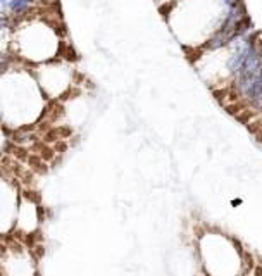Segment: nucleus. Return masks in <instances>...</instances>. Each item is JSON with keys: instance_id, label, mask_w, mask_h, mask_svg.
<instances>
[{"instance_id": "7ed1b4c3", "label": "nucleus", "mask_w": 262, "mask_h": 276, "mask_svg": "<svg viewBox=\"0 0 262 276\" xmlns=\"http://www.w3.org/2000/svg\"><path fill=\"white\" fill-rule=\"evenodd\" d=\"M223 2L226 4L228 7H231V6H234V4H238V2H242V0H223Z\"/></svg>"}, {"instance_id": "20e7f679", "label": "nucleus", "mask_w": 262, "mask_h": 276, "mask_svg": "<svg viewBox=\"0 0 262 276\" xmlns=\"http://www.w3.org/2000/svg\"><path fill=\"white\" fill-rule=\"evenodd\" d=\"M254 107H257V109H260V111H262V97H260V101H259V102H257V104H255V106H254Z\"/></svg>"}, {"instance_id": "f03ea898", "label": "nucleus", "mask_w": 262, "mask_h": 276, "mask_svg": "<svg viewBox=\"0 0 262 276\" xmlns=\"http://www.w3.org/2000/svg\"><path fill=\"white\" fill-rule=\"evenodd\" d=\"M28 162H30V166L33 167V169L38 171V173H47V166H45V162H43L42 157L30 156L28 157Z\"/></svg>"}, {"instance_id": "39448f33", "label": "nucleus", "mask_w": 262, "mask_h": 276, "mask_svg": "<svg viewBox=\"0 0 262 276\" xmlns=\"http://www.w3.org/2000/svg\"><path fill=\"white\" fill-rule=\"evenodd\" d=\"M260 51H262V42H260Z\"/></svg>"}, {"instance_id": "f257e3e1", "label": "nucleus", "mask_w": 262, "mask_h": 276, "mask_svg": "<svg viewBox=\"0 0 262 276\" xmlns=\"http://www.w3.org/2000/svg\"><path fill=\"white\" fill-rule=\"evenodd\" d=\"M243 97H245L252 106H255V104L260 101V97H262V73L252 80V83L248 85V88L243 92Z\"/></svg>"}]
</instances>
